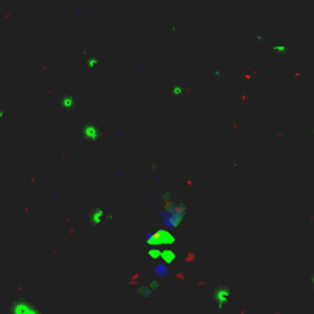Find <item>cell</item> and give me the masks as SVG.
Returning <instances> with one entry per match:
<instances>
[{
	"instance_id": "cell-1",
	"label": "cell",
	"mask_w": 314,
	"mask_h": 314,
	"mask_svg": "<svg viewBox=\"0 0 314 314\" xmlns=\"http://www.w3.org/2000/svg\"><path fill=\"white\" fill-rule=\"evenodd\" d=\"M228 298H229V292H228V290L227 288H219V290H216L215 291V296H214V299H215V302H216V305L219 307V308H223L225 305H226V303H227V301H228Z\"/></svg>"
}]
</instances>
